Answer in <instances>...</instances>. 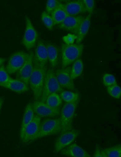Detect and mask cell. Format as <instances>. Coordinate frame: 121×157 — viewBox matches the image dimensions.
Returning <instances> with one entry per match:
<instances>
[{
  "mask_svg": "<svg viewBox=\"0 0 121 157\" xmlns=\"http://www.w3.org/2000/svg\"><path fill=\"white\" fill-rule=\"evenodd\" d=\"M91 14L85 17L79 28L76 39V43H80L88 33L90 26Z\"/></svg>",
  "mask_w": 121,
  "mask_h": 157,
  "instance_id": "obj_19",
  "label": "cell"
},
{
  "mask_svg": "<svg viewBox=\"0 0 121 157\" xmlns=\"http://www.w3.org/2000/svg\"><path fill=\"white\" fill-rule=\"evenodd\" d=\"M45 102L49 106L54 107H59L62 103V100L57 93H53L49 95Z\"/></svg>",
  "mask_w": 121,
  "mask_h": 157,
  "instance_id": "obj_24",
  "label": "cell"
},
{
  "mask_svg": "<svg viewBox=\"0 0 121 157\" xmlns=\"http://www.w3.org/2000/svg\"><path fill=\"white\" fill-rule=\"evenodd\" d=\"M46 72L45 67L33 58V69L29 84L36 101L40 99L41 97Z\"/></svg>",
  "mask_w": 121,
  "mask_h": 157,
  "instance_id": "obj_1",
  "label": "cell"
},
{
  "mask_svg": "<svg viewBox=\"0 0 121 157\" xmlns=\"http://www.w3.org/2000/svg\"><path fill=\"white\" fill-rule=\"evenodd\" d=\"M32 105L34 113L40 118L53 117L60 114L59 107H50L45 102L36 101L32 103Z\"/></svg>",
  "mask_w": 121,
  "mask_h": 157,
  "instance_id": "obj_10",
  "label": "cell"
},
{
  "mask_svg": "<svg viewBox=\"0 0 121 157\" xmlns=\"http://www.w3.org/2000/svg\"><path fill=\"white\" fill-rule=\"evenodd\" d=\"M80 133L79 130L72 129L61 133L56 139L54 145L55 152L62 149L72 143Z\"/></svg>",
  "mask_w": 121,
  "mask_h": 157,
  "instance_id": "obj_8",
  "label": "cell"
},
{
  "mask_svg": "<svg viewBox=\"0 0 121 157\" xmlns=\"http://www.w3.org/2000/svg\"><path fill=\"white\" fill-rule=\"evenodd\" d=\"M41 19L46 27L49 30H52L54 25V22L51 15L46 11H43L41 15Z\"/></svg>",
  "mask_w": 121,
  "mask_h": 157,
  "instance_id": "obj_27",
  "label": "cell"
},
{
  "mask_svg": "<svg viewBox=\"0 0 121 157\" xmlns=\"http://www.w3.org/2000/svg\"><path fill=\"white\" fill-rule=\"evenodd\" d=\"M34 114L32 103H29L25 107L21 123L20 131V137L21 140L22 139L25 128L34 117Z\"/></svg>",
  "mask_w": 121,
  "mask_h": 157,
  "instance_id": "obj_18",
  "label": "cell"
},
{
  "mask_svg": "<svg viewBox=\"0 0 121 157\" xmlns=\"http://www.w3.org/2000/svg\"><path fill=\"white\" fill-rule=\"evenodd\" d=\"M101 151L102 157H121V144L101 149Z\"/></svg>",
  "mask_w": 121,
  "mask_h": 157,
  "instance_id": "obj_22",
  "label": "cell"
},
{
  "mask_svg": "<svg viewBox=\"0 0 121 157\" xmlns=\"http://www.w3.org/2000/svg\"><path fill=\"white\" fill-rule=\"evenodd\" d=\"M6 61V59L0 57V67L3 65V63Z\"/></svg>",
  "mask_w": 121,
  "mask_h": 157,
  "instance_id": "obj_33",
  "label": "cell"
},
{
  "mask_svg": "<svg viewBox=\"0 0 121 157\" xmlns=\"http://www.w3.org/2000/svg\"><path fill=\"white\" fill-rule=\"evenodd\" d=\"M11 78L6 70L4 65L0 67V83L7 82Z\"/></svg>",
  "mask_w": 121,
  "mask_h": 157,
  "instance_id": "obj_30",
  "label": "cell"
},
{
  "mask_svg": "<svg viewBox=\"0 0 121 157\" xmlns=\"http://www.w3.org/2000/svg\"><path fill=\"white\" fill-rule=\"evenodd\" d=\"M83 60L79 59L73 62L70 69V75L72 80L79 77L83 73Z\"/></svg>",
  "mask_w": 121,
  "mask_h": 157,
  "instance_id": "obj_23",
  "label": "cell"
},
{
  "mask_svg": "<svg viewBox=\"0 0 121 157\" xmlns=\"http://www.w3.org/2000/svg\"><path fill=\"white\" fill-rule=\"evenodd\" d=\"M63 91L62 88L58 82L54 71L51 69L46 71L40 101L45 102L46 98L50 94Z\"/></svg>",
  "mask_w": 121,
  "mask_h": 157,
  "instance_id": "obj_4",
  "label": "cell"
},
{
  "mask_svg": "<svg viewBox=\"0 0 121 157\" xmlns=\"http://www.w3.org/2000/svg\"><path fill=\"white\" fill-rule=\"evenodd\" d=\"M106 90L108 94L112 97L116 99L120 98L121 89L117 84L107 87Z\"/></svg>",
  "mask_w": 121,
  "mask_h": 157,
  "instance_id": "obj_26",
  "label": "cell"
},
{
  "mask_svg": "<svg viewBox=\"0 0 121 157\" xmlns=\"http://www.w3.org/2000/svg\"><path fill=\"white\" fill-rule=\"evenodd\" d=\"M47 49L48 61L51 67H56L58 64L59 50L57 46L55 44L47 43L46 44Z\"/></svg>",
  "mask_w": 121,
  "mask_h": 157,
  "instance_id": "obj_20",
  "label": "cell"
},
{
  "mask_svg": "<svg viewBox=\"0 0 121 157\" xmlns=\"http://www.w3.org/2000/svg\"><path fill=\"white\" fill-rule=\"evenodd\" d=\"M0 86L9 89L15 93L21 94L28 90V85L17 79L11 78L7 82L0 83Z\"/></svg>",
  "mask_w": 121,
  "mask_h": 157,
  "instance_id": "obj_16",
  "label": "cell"
},
{
  "mask_svg": "<svg viewBox=\"0 0 121 157\" xmlns=\"http://www.w3.org/2000/svg\"><path fill=\"white\" fill-rule=\"evenodd\" d=\"M41 118L36 115L31 122L25 128L22 142L24 143H30L38 139Z\"/></svg>",
  "mask_w": 121,
  "mask_h": 157,
  "instance_id": "obj_9",
  "label": "cell"
},
{
  "mask_svg": "<svg viewBox=\"0 0 121 157\" xmlns=\"http://www.w3.org/2000/svg\"><path fill=\"white\" fill-rule=\"evenodd\" d=\"M29 55L22 51H16L9 57L5 68L9 74L16 72L22 66Z\"/></svg>",
  "mask_w": 121,
  "mask_h": 157,
  "instance_id": "obj_6",
  "label": "cell"
},
{
  "mask_svg": "<svg viewBox=\"0 0 121 157\" xmlns=\"http://www.w3.org/2000/svg\"><path fill=\"white\" fill-rule=\"evenodd\" d=\"M70 67H66L58 69L54 72L60 86L62 88L73 90L75 88L70 75Z\"/></svg>",
  "mask_w": 121,
  "mask_h": 157,
  "instance_id": "obj_13",
  "label": "cell"
},
{
  "mask_svg": "<svg viewBox=\"0 0 121 157\" xmlns=\"http://www.w3.org/2000/svg\"><path fill=\"white\" fill-rule=\"evenodd\" d=\"M85 17L81 15H68L64 20L59 24L58 27L60 29L77 34L79 26Z\"/></svg>",
  "mask_w": 121,
  "mask_h": 157,
  "instance_id": "obj_12",
  "label": "cell"
},
{
  "mask_svg": "<svg viewBox=\"0 0 121 157\" xmlns=\"http://www.w3.org/2000/svg\"><path fill=\"white\" fill-rule=\"evenodd\" d=\"M68 15L64 7L63 3H60L51 13V16L54 25L61 23Z\"/></svg>",
  "mask_w": 121,
  "mask_h": 157,
  "instance_id": "obj_21",
  "label": "cell"
},
{
  "mask_svg": "<svg viewBox=\"0 0 121 157\" xmlns=\"http://www.w3.org/2000/svg\"><path fill=\"white\" fill-rule=\"evenodd\" d=\"M4 101V98L3 97H0V105H2Z\"/></svg>",
  "mask_w": 121,
  "mask_h": 157,
  "instance_id": "obj_34",
  "label": "cell"
},
{
  "mask_svg": "<svg viewBox=\"0 0 121 157\" xmlns=\"http://www.w3.org/2000/svg\"><path fill=\"white\" fill-rule=\"evenodd\" d=\"M102 80L103 85L106 87L117 84L114 76L109 73H106L103 75Z\"/></svg>",
  "mask_w": 121,
  "mask_h": 157,
  "instance_id": "obj_28",
  "label": "cell"
},
{
  "mask_svg": "<svg viewBox=\"0 0 121 157\" xmlns=\"http://www.w3.org/2000/svg\"><path fill=\"white\" fill-rule=\"evenodd\" d=\"M101 149L98 144H96L93 155L94 157H102L101 151Z\"/></svg>",
  "mask_w": 121,
  "mask_h": 157,
  "instance_id": "obj_32",
  "label": "cell"
},
{
  "mask_svg": "<svg viewBox=\"0 0 121 157\" xmlns=\"http://www.w3.org/2000/svg\"><path fill=\"white\" fill-rule=\"evenodd\" d=\"M34 58L44 66L48 61L47 49L46 45L41 40L39 41L35 49Z\"/></svg>",
  "mask_w": 121,
  "mask_h": 157,
  "instance_id": "obj_17",
  "label": "cell"
},
{
  "mask_svg": "<svg viewBox=\"0 0 121 157\" xmlns=\"http://www.w3.org/2000/svg\"><path fill=\"white\" fill-rule=\"evenodd\" d=\"M33 58L34 53L31 51L25 62L16 72V75L17 79L23 82L28 85L29 84V79L33 69Z\"/></svg>",
  "mask_w": 121,
  "mask_h": 157,
  "instance_id": "obj_11",
  "label": "cell"
},
{
  "mask_svg": "<svg viewBox=\"0 0 121 157\" xmlns=\"http://www.w3.org/2000/svg\"><path fill=\"white\" fill-rule=\"evenodd\" d=\"M2 105H3V104L1 105H0V112Z\"/></svg>",
  "mask_w": 121,
  "mask_h": 157,
  "instance_id": "obj_35",
  "label": "cell"
},
{
  "mask_svg": "<svg viewBox=\"0 0 121 157\" xmlns=\"http://www.w3.org/2000/svg\"><path fill=\"white\" fill-rule=\"evenodd\" d=\"M61 131L60 118H47L41 122L38 139L56 135Z\"/></svg>",
  "mask_w": 121,
  "mask_h": 157,
  "instance_id": "obj_5",
  "label": "cell"
},
{
  "mask_svg": "<svg viewBox=\"0 0 121 157\" xmlns=\"http://www.w3.org/2000/svg\"><path fill=\"white\" fill-rule=\"evenodd\" d=\"M25 28L21 43L28 50H29L35 46L37 42L38 34L33 25L29 18L25 16Z\"/></svg>",
  "mask_w": 121,
  "mask_h": 157,
  "instance_id": "obj_7",
  "label": "cell"
},
{
  "mask_svg": "<svg viewBox=\"0 0 121 157\" xmlns=\"http://www.w3.org/2000/svg\"><path fill=\"white\" fill-rule=\"evenodd\" d=\"M60 96L62 100L67 103L74 102L79 100L78 93L69 91H63Z\"/></svg>",
  "mask_w": 121,
  "mask_h": 157,
  "instance_id": "obj_25",
  "label": "cell"
},
{
  "mask_svg": "<svg viewBox=\"0 0 121 157\" xmlns=\"http://www.w3.org/2000/svg\"><path fill=\"white\" fill-rule=\"evenodd\" d=\"M83 46L81 43L62 44L61 46L62 68L67 67L81 56Z\"/></svg>",
  "mask_w": 121,
  "mask_h": 157,
  "instance_id": "obj_2",
  "label": "cell"
},
{
  "mask_svg": "<svg viewBox=\"0 0 121 157\" xmlns=\"http://www.w3.org/2000/svg\"><path fill=\"white\" fill-rule=\"evenodd\" d=\"M61 2L57 0H47L46 5V11L49 14Z\"/></svg>",
  "mask_w": 121,
  "mask_h": 157,
  "instance_id": "obj_29",
  "label": "cell"
},
{
  "mask_svg": "<svg viewBox=\"0 0 121 157\" xmlns=\"http://www.w3.org/2000/svg\"><path fill=\"white\" fill-rule=\"evenodd\" d=\"M60 154L70 157H91V155L76 143H71L60 151Z\"/></svg>",
  "mask_w": 121,
  "mask_h": 157,
  "instance_id": "obj_15",
  "label": "cell"
},
{
  "mask_svg": "<svg viewBox=\"0 0 121 157\" xmlns=\"http://www.w3.org/2000/svg\"><path fill=\"white\" fill-rule=\"evenodd\" d=\"M63 5L68 15L77 16L86 12L83 0L68 1Z\"/></svg>",
  "mask_w": 121,
  "mask_h": 157,
  "instance_id": "obj_14",
  "label": "cell"
},
{
  "mask_svg": "<svg viewBox=\"0 0 121 157\" xmlns=\"http://www.w3.org/2000/svg\"><path fill=\"white\" fill-rule=\"evenodd\" d=\"M78 102L79 101L72 103H66L63 106L60 112L61 133L73 129V120Z\"/></svg>",
  "mask_w": 121,
  "mask_h": 157,
  "instance_id": "obj_3",
  "label": "cell"
},
{
  "mask_svg": "<svg viewBox=\"0 0 121 157\" xmlns=\"http://www.w3.org/2000/svg\"><path fill=\"white\" fill-rule=\"evenodd\" d=\"M86 12L91 14L95 8V1L94 0H83Z\"/></svg>",
  "mask_w": 121,
  "mask_h": 157,
  "instance_id": "obj_31",
  "label": "cell"
}]
</instances>
